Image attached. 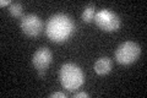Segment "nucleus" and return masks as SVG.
Returning <instances> with one entry per match:
<instances>
[{
	"instance_id": "nucleus-1",
	"label": "nucleus",
	"mask_w": 147,
	"mask_h": 98,
	"mask_svg": "<svg viewBox=\"0 0 147 98\" xmlns=\"http://www.w3.org/2000/svg\"><path fill=\"white\" fill-rule=\"evenodd\" d=\"M74 33H75V23L72 18L65 14L53 15L45 25V34L55 43L66 42Z\"/></svg>"
},
{
	"instance_id": "nucleus-2",
	"label": "nucleus",
	"mask_w": 147,
	"mask_h": 98,
	"mask_svg": "<svg viewBox=\"0 0 147 98\" xmlns=\"http://www.w3.org/2000/svg\"><path fill=\"white\" fill-rule=\"evenodd\" d=\"M60 82L64 88H66L69 92H74L84 85L85 75L84 71L75 64L67 63L64 64L60 69Z\"/></svg>"
},
{
	"instance_id": "nucleus-3",
	"label": "nucleus",
	"mask_w": 147,
	"mask_h": 98,
	"mask_svg": "<svg viewBox=\"0 0 147 98\" xmlns=\"http://www.w3.org/2000/svg\"><path fill=\"white\" fill-rule=\"evenodd\" d=\"M141 54L140 45L132 41L124 42L115 50V59L121 65H130L139 59Z\"/></svg>"
},
{
	"instance_id": "nucleus-4",
	"label": "nucleus",
	"mask_w": 147,
	"mask_h": 98,
	"mask_svg": "<svg viewBox=\"0 0 147 98\" xmlns=\"http://www.w3.org/2000/svg\"><path fill=\"white\" fill-rule=\"evenodd\" d=\"M94 22L100 30L105 32H115L120 28L121 21L114 11L103 9L94 15Z\"/></svg>"
},
{
	"instance_id": "nucleus-5",
	"label": "nucleus",
	"mask_w": 147,
	"mask_h": 98,
	"mask_svg": "<svg viewBox=\"0 0 147 98\" xmlns=\"http://www.w3.org/2000/svg\"><path fill=\"white\" fill-rule=\"evenodd\" d=\"M52 59H53V53L47 47H42V48L36 50V53L32 57V64L38 71L39 78H43L45 76L47 69L50 65V63H52Z\"/></svg>"
},
{
	"instance_id": "nucleus-6",
	"label": "nucleus",
	"mask_w": 147,
	"mask_h": 98,
	"mask_svg": "<svg viewBox=\"0 0 147 98\" xmlns=\"http://www.w3.org/2000/svg\"><path fill=\"white\" fill-rule=\"evenodd\" d=\"M21 30L27 37H37L44 30V23L34 14H28L21 18Z\"/></svg>"
},
{
	"instance_id": "nucleus-7",
	"label": "nucleus",
	"mask_w": 147,
	"mask_h": 98,
	"mask_svg": "<svg viewBox=\"0 0 147 98\" xmlns=\"http://www.w3.org/2000/svg\"><path fill=\"white\" fill-rule=\"evenodd\" d=\"M113 68V62L112 59L108 57H102L99 58L97 62L94 63V71L98 75H107L110 72V70Z\"/></svg>"
},
{
	"instance_id": "nucleus-8",
	"label": "nucleus",
	"mask_w": 147,
	"mask_h": 98,
	"mask_svg": "<svg viewBox=\"0 0 147 98\" xmlns=\"http://www.w3.org/2000/svg\"><path fill=\"white\" fill-rule=\"evenodd\" d=\"M94 15H96V6L93 3L87 4L84 9V12H82V21L86 23H90L94 20Z\"/></svg>"
},
{
	"instance_id": "nucleus-9",
	"label": "nucleus",
	"mask_w": 147,
	"mask_h": 98,
	"mask_svg": "<svg viewBox=\"0 0 147 98\" xmlns=\"http://www.w3.org/2000/svg\"><path fill=\"white\" fill-rule=\"evenodd\" d=\"M9 11H10V15L15 18L24 17V15H22V14H24V6H22V3H20V1L12 3L10 7H9Z\"/></svg>"
},
{
	"instance_id": "nucleus-10",
	"label": "nucleus",
	"mask_w": 147,
	"mask_h": 98,
	"mask_svg": "<svg viewBox=\"0 0 147 98\" xmlns=\"http://www.w3.org/2000/svg\"><path fill=\"white\" fill-rule=\"evenodd\" d=\"M49 97L50 98H66V95L65 93H63V92H54Z\"/></svg>"
},
{
	"instance_id": "nucleus-11",
	"label": "nucleus",
	"mask_w": 147,
	"mask_h": 98,
	"mask_svg": "<svg viewBox=\"0 0 147 98\" xmlns=\"http://www.w3.org/2000/svg\"><path fill=\"white\" fill-rule=\"evenodd\" d=\"M88 98V93H86V92H80V93H77V95H74V98Z\"/></svg>"
},
{
	"instance_id": "nucleus-12",
	"label": "nucleus",
	"mask_w": 147,
	"mask_h": 98,
	"mask_svg": "<svg viewBox=\"0 0 147 98\" xmlns=\"http://www.w3.org/2000/svg\"><path fill=\"white\" fill-rule=\"evenodd\" d=\"M11 4H12L11 0H1V1H0V5H1V7L6 6V5H11Z\"/></svg>"
}]
</instances>
